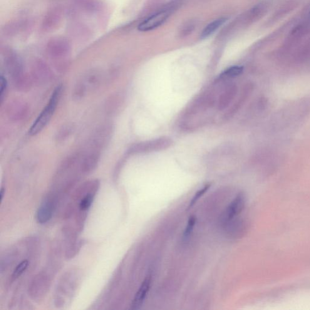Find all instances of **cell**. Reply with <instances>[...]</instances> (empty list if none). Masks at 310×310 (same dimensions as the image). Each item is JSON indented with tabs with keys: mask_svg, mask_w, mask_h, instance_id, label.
<instances>
[{
	"mask_svg": "<svg viewBox=\"0 0 310 310\" xmlns=\"http://www.w3.org/2000/svg\"><path fill=\"white\" fill-rule=\"evenodd\" d=\"M196 222H197V218H196L195 216H191L188 220L187 226H186L184 232H183V237L185 239H187V237H190L191 233H192L193 229H194Z\"/></svg>",
	"mask_w": 310,
	"mask_h": 310,
	"instance_id": "cell-18",
	"label": "cell"
},
{
	"mask_svg": "<svg viewBox=\"0 0 310 310\" xmlns=\"http://www.w3.org/2000/svg\"><path fill=\"white\" fill-rule=\"evenodd\" d=\"M309 17H310V9L309 10Z\"/></svg>",
	"mask_w": 310,
	"mask_h": 310,
	"instance_id": "cell-22",
	"label": "cell"
},
{
	"mask_svg": "<svg viewBox=\"0 0 310 310\" xmlns=\"http://www.w3.org/2000/svg\"><path fill=\"white\" fill-rule=\"evenodd\" d=\"M73 126L71 125L63 126L56 134V140L59 142L66 140L73 133Z\"/></svg>",
	"mask_w": 310,
	"mask_h": 310,
	"instance_id": "cell-16",
	"label": "cell"
},
{
	"mask_svg": "<svg viewBox=\"0 0 310 310\" xmlns=\"http://www.w3.org/2000/svg\"><path fill=\"white\" fill-rule=\"evenodd\" d=\"M63 86L59 84L55 89L51 96L50 100L47 104L45 108L41 111L40 115L36 118V120L30 128L29 133L30 135L34 136L40 132L46 127L49 121L51 120L52 115H54L56 110L57 106L60 100L62 92H63Z\"/></svg>",
	"mask_w": 310,
	"mask_h": 310,
	"instance_id": "cell-1",
	"label": "cell"
},
{
	"mask_svg": "<svg viewBox=\"0 0 310 310\" xmlns=\"http://www.w3.org/2000/svg\"><path fill=\"white\" fill-rule=\"evenodd\" d=\"M98 187L93 188L92 190L89 191L87 194L84 196L83 199L81 200L80 203H79V208L82 211H86L91 207V204H92L94 195H95V192Z\"/></svg>",
	"mask_w": 310,
	"mask_h": 310,
	"instance_id": "cell-14",
	"label": "cell"
},
{
	"mask_svg": "<svg viewBox=\"0 0 310 310\" xmlns=\"http://www.w3.org/2000/svg\"><path fill=\"white\" fill-rule=\"evenodd\" d=\"M101 150L91 148L82 158L80 168L82 172L88 173L93 171L98 165L100 158Z\"/></svg>",
	"mask_w": 310,
	"mask_h": 310,
	"instance_id": "cell-6",
	"label": "cell"
},
{
	"mask_svg": "<svg viewBox=\"0 0 310 310\" xmlns=\"http://www.w3.org/2000/svg\"><path fill=\"white\" fill-rule=\"evenodd\" d=\"M4 194H5L4 188L2 187L1 189V192H0V198H1V202H2V200H3Z\"/></svg>",
	"mask_w": 310,
	"mask_h": 310,
	"instance_id": "cell-21",
	"label": "cell"
},
{
	"mask_svg": "<svg viewBox=\"0 0 310 310\" xmlns=\"http://www.w3.org/2000/svg\"><path fill=\"white\" fill-rule=\"evenodd\" d=\"M226 20L227 19L225 18H220L215 19L212 23L208 24L201 33V38L204 39L212 36L213 34L215 33V32L217 31L220 26L224 24Z\"/></svg>",
	"mask_w": 310,
	"mask_h": 310,
	"instance_id": "cell-12",
	"label": "cell"
},
{
	"mask_svg": "<svg viewBox=\"0 0 310 310\" xmlns=\"http://www.w3.org/2000/svg\"><path fill=\"white\" fill-rule=\"evenodd\" d=\"M54 204L51 201H46L38 208L36 213L37 222L44 224L51 219L53 214Z\"/></svg>",
	"mask_w": 310,
	"mask_h": 310,
	"instance_id": "cell-10",
	"label": "cell"
},
{
	"mask_svg": "<svg viewBox=\"0 0 310 310\" xmlns=\"http://www.w3.org/2000/svg\"><path fill=\"white\" fill-rule=\"evenodd\" d=\"M237 93V88L235 85L228 87L226 90L220 96L218 108L219 110H223L229 106Z\"/></svg>",
	"mask_w": 310,
	"mask_h": 310,
	"instance_id": "cell-11",
	"label": "cell"
},
{
	"mask_svg": "<svg viewBox=\"0 0 310 310\" xmlns=\"http://www.w3.org/2000/svg\"><path fill=\"white\" fill-rule=\"evenodd\" d=\"M32 76L36 83L39 84H45L51 81L52 74L50 69L45 64L39 63L33 69Z\"/></svg>",
	"mask_w": 310,
	"mask_h": 310,
	"instance_id": "cell-9",
	"label": "cell"
},
{
	"mask_svg": "<svg viewBox=\"0 0 310 310\" xmlns=\"http://www.w3.org/2000/svg\"><path fill=\"white\" fill-rule=\"evenodd\" d=\"M7 113L11 120L19 121L24 120L28 113V106L21 100H15L9 103Z\"/></svg>",
	"mask_w": 310,
	"mask_h": 310,
	"instance_id": "cell-4",
	"label": "cell"
},
{
	"mask_svg": "<svg viewBox=\"0 0 310 310\" xmlns=\"http://www.w3.org/2000/svg\"><path fill=\"white\" fill-rule=\"evenodd\" d=\"M81 81L85 84L88 90L93 89L100 84L101 81L100 74L96 73H89L85 77L82 78Z\"/></svg>",
	"mask_w": 310,
	"mask_h": 310,
	"instance_id": "cell-13",
	"label": "cell"
},
{
	"mask_svg": "<svg viewBox=\"0 0 310 310\" xmlns=\"http://www.w3.org/2000/svg\"><path fill=\"white\" fill-rule=\"evenodd\" d=\"M243 68L241 66H233L225 71L219 76L220 79H227L237 77L242 73Z\"/></svg>",
	"mask_w": 310,
	"mask_h": 310,
	"instance_id": "cell-15",
	"label": "cell"
},
{
	"mask_svg": "<svg viewBox=\"0 0 310 310\" xmlns=\"http://www.w3.org/2000/svg\"><path fill=\"white\" fill-rule=\"evenodd\" d=\"M151 284H152V276L148 275L144 280L142 284L134 297L132 303H131V309H138L142 306L144 301L147 297L148 292H149Z\"/></svg>",
	"mask_w": 310,
	"mask_h": 310,
	"instance_id": "cell-8",
	"label": "cell"
},
{
	"mask_svg": "<svg viewBox=\"0 0 310 310\" xmlns=\"http://www.w3.org/2000/svg\"><path fill=\"white\" fill-rule=\"evenodd\" d=\"M7 86L6 79L1 75V78H0V100H1V103L4 100L5 94L6 92Z\"/></svg>",
	"mask_w": 310,
	"mask_h": 310,
	"instance_id": "cell-20",
	"label": "cell"
},
{
	"mask_svg": "<svg viewBox=\"0 0 310 310\" xmlns=\"http://www.w3.org/2000/svg\"><path fill=\"white\" fill-rule=\"evenodd\" d=\"M245 197L243 193H239L230 203L229 206L225 211V219L229 221L239 215L245 207Z\"/></svg>",
	"mask_w": 310,
	"mask_h": 310,
	"instance_id": "cell-7",
	"label": "cell"
},
{
	"mask_svg": "<svg viewBox=\"0 0 310 310\" xmlns=\"http://www.w3.org/2000/svg\"><path fill=\"white\" fill-rule=\"evenodd\" d=\"M112 126L111 125H106L99 128L93 136L91 141V147L96 149L101 150L108 142L112 133Z\"/></svg>",
	"mask_w": 310,
	"mask_h": 310,
	"instance_id": "cell-5",
	"label": "cell"
},
{
	"mask_svg": "<svg viewBox=\"0 0 310 310\" xmlns=\"http://www.w3.org/2000/svg\"><path fill=\"white\" fill-rule=\"evenodd\" d=\"M211 185L210 183H208L204 186V187L202 188L201 189L198 190L197 193H195L194 197L192 198V200H191V202H190L189 207L188 208L192 207L193 205L195 204L196 202L198 201V200L200 199L201 197H202L203 195L205 194V193L207 192L208 189H209Z\"/></svg>",
	"mask_w": 310,
	"mask_h": 310,
	"instance_id": "cell-19",
	"label": "cell"
},
{
	"mask_svg": "<svg viewBox=\"0 0 310 310\" xmlns=\"http://www.w3.org/2000/svg\"><path fill=\"white\" fill-rule=\"evenodd\" d=\"M172 141L169 138H161L156 140L146 141L134 145L128 150L129 154H140L165 149L172 145Z\"/></svg>",
	"mask_w": 310,
	"mask_h": 310,
	"instance_id": "cell-2",
	"label": "cell"
},
{
	"mask_svg": "<svg viewBox=\"0 0 310 310\" xmlns=\"http://www.w3.org/2000/svg\"><path fill=\"white\" fill-rule=\"evenodd\" d=\"M29 265V261L27 260H24L17 265L16 269L14 270L13 274L12 275V279L13 281L18 279L24 272L26 271Z\"/></svg>",
	"mask_w": 310,
	"mask_h": 310,
	"instance_id": "cell-17",
	"label": "cell"
},
{
	"mask_svg": "<svg viewBox=\"0 0 310 310\" xmlns=\"http://www.w3.org/2000/svg\"><path fill=\"white\" fill-rule=\"evenodd\" d=\"M172 11V9L167 8L156 12V14L148 17L145 20L141 22L140 25L138 27V31L148 32L158 28V27L164 23L166 20L169 18Z\"/></svg>",
	"mask_w": 310,
	"mask_h": 310,
	"instance_id": "cell-3",
	"label": "cell"
}]
</instances>
